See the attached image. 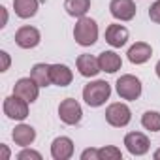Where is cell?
Masks as SVG:
<instances>
[{
	"label": "cell",
	"mask_w": 160,
	"mask_h": 160,
	"mask_svg": "<svg viewBox=\"0 0 160 160\" xmlns=\"http://www.w3.org/2000/svg\"><path fill=\"white\" fill-rule=\"evenodd\" d=\"M154 72H156V75H158V77H160V60H158V62H156V66H154Z\"/></svg>",
	"instance_id": "28"
},
{
	"label": "cell",
	"mask_w": 160,
	"mask_h": 160,
	"mask_svg": "<svg viewBox=\"0 0 160 160\" xmlns=\"http://www.w3.org/2000/svg\"><path fill=\"white\" fill-rule=\"evenodd\" d=\"M0 58H2V68H0V72H6L10 68V55L6 51H0Z\"/></svg>",
	"instance_id": "26"
},
{
	"label": "cell",
	"mask_w": 160,
	"mask_h": 160,
	"mask_svg": "<svg viewBox=\"0 0 160 160\" xmlns=\"http://www.w3.org/2000/svg\"><path fill=\"white\" fill-rule=\"evenodd\" d=\"M106 121L115 126V128H122L126 126L130 121H132V111L126 104L122 102H115V104H109L108 109H106Z\"/></svg>",
	"instance_id": "5"
},
{
	"label": "cell",
	"mask_w": 160,
	"mask_h": 160,
	"mask_svg": "<svg viewBox=\"0 0 160 160\" xmlns=\"http://www.w3.org/2000/svg\"><path fill=\"white\" fill-rule=\"evenodd\" d=\"M124 145L128 149L130 154L134 156H141L149 151L151 143H149V138L143 134V132H128L124 136Z\"/></svg>",
	"instance_id": "9"
},
{
	"label": "cell",
	"mask_w": 160,
	"mask_h": 160,
	"mask_svg": "<svg viewBox=\"0 0 160 160\" xmlns=\"http://www.w3.org/2000/svg\"><path fill=\"white\" fill-rule=\"evenodd\" d=\"M75 66H77L79 73H81L83 77H94V75H98V73L102 72V70H100V62H98V58L92 57V55H87V53L77 57Z\"/></svg>",
	"instance_id": "12"
},
{
	"label": "cell",
	"mask_w": 160,
	"mask_h": 160,
	"mask_svg": "<svg viewBox=\"0 0 160 160\" xmlns=\"http://www.w3.org/2000/svg\"><path fill=\"white\" fill-rule=\"evenodd\" d=\"M98 160V149H85L81 152V160Z\"/></svg>",
	"instance_id": "25"
},
{
	"label": "cell",
	"mask_w": 160,
	"mask_h": 160,
	"mask_svg": "<svg viewBox=\"0 0 160 160\" xmlns=\"http://www.w3.org/2000/svg\"><path fill=\"white\" fill-rule=\"evenodd\" d=\"M128 60L132 62V64H143V62H147L149 58H151V55H152V47L149 45V43H145V42H136L130 49H128Z\"/></svg>",
	"instance_id": "15"
},
{
	"label": "cell",
	"mask_w": 160,
	"mask_h": 160,
	"mask_svg": "<svg viewBox=\"0 0 160 160\" xmlns=\"http://www.w3.org/2000/svg\"><path fill=\"white\" fill-rule=\"evenodd\" d=\"M17 158H19V160H30V158L42 160V154H40L38 151H32V149H23V151L17 154Z\"/></svg>",
	"instance_id": "24"
},
{
	"label": "cell",
	"mask_w": 160,
	"mask_h": 160,
	"mask_svg": "<svg viewBox=\"0 0 160 160\" xmlns=\"http://www.w3.org/2000/svg\"><path fill=\"white\" fill-rule=\"evenodd\" d=\"M111 96V85L104 79H96V81H91L85 85L83 89V100L87 106L91 108H100L104 106Z\"/></svg>",
	"instance_id": "1"
},
{
	"label": "cell",
	"mask_w": 160,
	"mask_h": 160,
	"mask_svg": "<svg viewBox=\"0 0 160 160\" xmlns=\"http://www.w3.org/2000/svg\"><path fill=\"white\" fill-rule=\"evenodd\" d=\"M73 81V73L66 64H51V83L57 87H68Z\"/></svg>",
	"instance_id": "14"
},
{
	"label": "cell",
	"mask_w": 160,
	"mask_h": 160,
	"mask_svg": "<svg viewBox=\"0 0 160 160\" xmlns=\"http://www.w3.org/2000/svg\"><path fill=\"white\" fill-rule=\"evenodd\" d=\"M73 154V141L66 136L55 138L51 143V156L55 160H68Z\"/></svg>",
	"instance_id": "11"
},
{
	"label": "cell",
	"mask_w": 160,
	"mask_h": 160,
	"mask_svg": "<svg viewBox=\"0 0 160 160\" xmlns=\"http://www.w3.org/2000/svg\"><path fill=\"white\" fill-rule=\"evenodd\" d=\"M115 87H117V94L122 100H130L132 102V100H138L141 96V81H139L136 75H132V73L121 75L117 79Z\"/></svg>",
	"instance_id": "3"
},
{
	"label": "cell",
	"mask_w": 160,
	"mask_h": 160,
	"mask_svg": "<svg viewBox=\"0 0 160 160\" xmlns=\"http://www.w3.org/2000/svg\"><path fill=\"white\" fill-rule=\"evenodd\" d=\"M109 12L117 21H132L136 17V4L134 0H111Z\"/></svg>",
	"instance_id": "10"
},
{
	"label": "cell",
	"mask_w": 160,
	"mask_h": 160,
	"mask_svg": "<svg viewBox=\"0 0 160 160\" xmlns=\"http://www.w3.org/2000/svg\"><path fill=\"white\" fill-rule=\"evenodd\" d=\"M128 28L122 25H109L106 28V42L111 47H122L128 42Z\"/></svg>",
	"instance_id": "13"
},
{
	"label": "cell",
	"mask_w": 160,
	"mask_h": 160,
	"mask_svg": "<svg viewBox=\"0 0 160 160\" xmlns=\"http://www.w3.org/2000/svg\"><path fill=\"white\" fill-rule=\"evenodd\" d=\"M2 152H4V158H8V156H10V151L6 149V145H2Z\"/></svg>",
	"instance_id": "27"
},
{
	"label": "cell",
	"mask_w": 160,
	"mask_h": 160,
	"mask_svg": "<svg viewBox=\"0 0 160 160\" xmlns=\"http://www.w3.org/2000/svg\"><path fill=\"white\" fill-rule=\"evenodd\" d=\"M98 62H100V70L108 73H115L122 66V60L115 51H102L98 55Z\"/></svg>",
	"instance_id": "17"
},
{
	"label": "cell",
	"mask_w": 160,
	"mask_h": 160,
	"mask_svg": "<svg viewBox=\"0 0 160 160\" xmlns=\"http://www.w3.org/2000/svg\"><path fill=\"white\" fill-rule=\"evenodd\" d=\"M40 89H42V87L34 81L32 77H21L19 81L13 85V94L21 96V98H25L28 104H32V102L38 100V96H40Z\"/></svg>",
	"instance_id": "7"
},
{
	"label": "cell",
	"mask_w": 160,
	"mask_h": 160,
	"mask_svg": "<svg viewBox=\"0 0 160 160\" xmlns=\"http://www.w3.org/2000/svg\"><path fill=\"white\" fill-rule=\"evenodd\" d=\"M30 77L40 85V87H49L51 85V64L38 62L30 70Z\"/></svg>",
	"instance_id": "18"
},
{
	"label": "cell",
	"mask_w": 160,
	"mask_h": 160,
	"mask_svg": "<svg viewBox=\"0 0 160 160\" xmlns=\"http://www.w3.org/2000/svg\"><path fill=\"white\" fill-rule=\"evenodd\" d=\"M73 38L81 47H91L98 40V25L91 17H79L73 27Z\"/></svg>",
	"instance_id": "2"
},
{
	"label": "cell",
	"mask_w": 160,
	"mask_h": 160,
	"mask_svg": "<svg viewBox=\"0 0 160 160\" xmlns=\"http://www.w3.org/2000/svg\"><path fill=\"white\" fill-rule=\"evenodd\" d=\"M58 117H60V121H62L64 124L73 126V124H77L79 121H81L83 109H81V106H79L77 100L66 98V100H62L60 106H58Z\"/></svg>",
	"instance_id": "6"
},
{
	"label": "cell",
	"mask_w": 160,
	"mask_h": 160,
	"mask_svg": "<svg viewBox=\"0 0 160 160\" xmlns=\"http://www.w3.org/2000/svg\"><path fill=\"white\" fill-rule=\"evenodd\" d=\"M38 6H40L38 0H13L15 15L21 17V19H30V17H34L36 12H38Z\"/></svg>",
	"instance_id": "19"
},
{
	"label": "cell",
	"mask_w": 160,
	"mask_h": 160,
	"mask_svg": "<svg viewBox=\"0 0 160 160\" xmlns=\"http://www.w3.org/2000/svg\"><path fill=\"white\" fill-rule=\"evenodd\" d=\"M141 124L145 130L158 132L160 130V113L158 111H145L141 117Z\"/></svg>",
	"instance_id": "21"
},
{
	"label": "cell",
	"mask_w": 160,
	"mask_h": 160,
	"mask_svg": "<svg viewBox=\"0 0 160 160\" xmlns=\"http://www.w3.org/2000/svg\"><path fill=\"white\" fill-rule=\"evenodd\" d=\"M152 156H154L156 160H160V149H158V151H154V154H152Z\"/></svg>",
	"instance_id": "29"
},
{
	"label": "cell",
	"mask_w": 160,
	"mask_h": 160,
	"mask_svg": "<svg viewBox=\"0 0 160 160\" xmlns=\"http://www.w3.org/2000/svg\"><path fill=\"white\" fill-rule=\"evenodd\" d=\"M2 109H4V115L12 121H25L28 117V102L17 94L4 98Z\"/></svg>",
	"instance_id": "4"
},
{
	"label": "cell",
	"mask_w": 160,
	"mask_h": 160,
	"mask_svg": "<svg viewBox=\"0 0 160 160\" xmlns=\"http://www.w3.org/2000/svg\"><path fill=\"white\" fill-rule=\"evenodd\" d=\"M149 17H151L152 23H158V25H160V0H156V2L151 4V8H149Z\"/></svg>",
	"instance_id": "23"
},
{
	"label": "cell",
	"mask_w": 160,
	"mask_h": 160,
	"mask_svg": "<svg viewBox=\"0 0 160 160\" xmlns=\"http://www.w3.org/2000/svg\"><path fill=\"white\" fill-rule=\"evenodd\" d=\"M64 10L72 17H85L91 10V0H64Z\"/></svg>",
	"instance_id": "20"
},
{
	"label": "cell",
	"mask_w": 160,
	"mask_h": 160,
	"mask_svg": "<svg viewBox=\"0 0 160 160\" xmlns=\"http://www.w3.org/2000/svg\"><path fill=\"white\" fill-rule=\"evenodd\" d=\"M40 42H42V34H40V30L36 27L25 25L15 32V43L21 49H34Z\"/></svg>",
	"instance_id": "8"
},
{
	"label": "cell",
	"mask_w": 160,
	"mask_h": 160,
	"mask_svg": "<svg viewBox=\"0 0 160 160\" xmlns=\"http://www.w3.org/2000/svg\"><path fill=\"white\" fill-rule=\"evenodd\" d=\"M121 158H122L121 149H117L113 145H108V147L98 149V160H121Z\"/></svg>",
	"instance_id": "22"
},
{
	"label": "cell",
	"mask_w": 160,
	"mask_h": 160,
	"mask_svg": "<svg viewBox=\"0 0 160 160\" xmlns=\"http://www.w3.org/2000/svg\"><path fill=\"white\" fill-rule=\"evenodd\" d=\"M12 138H13L15 145H19V147H28V145H32L34 139H36V130H34L30 124H19V126L13 128Z\"/></svg>",
	"instance_id": "16"
}]
</instances>
